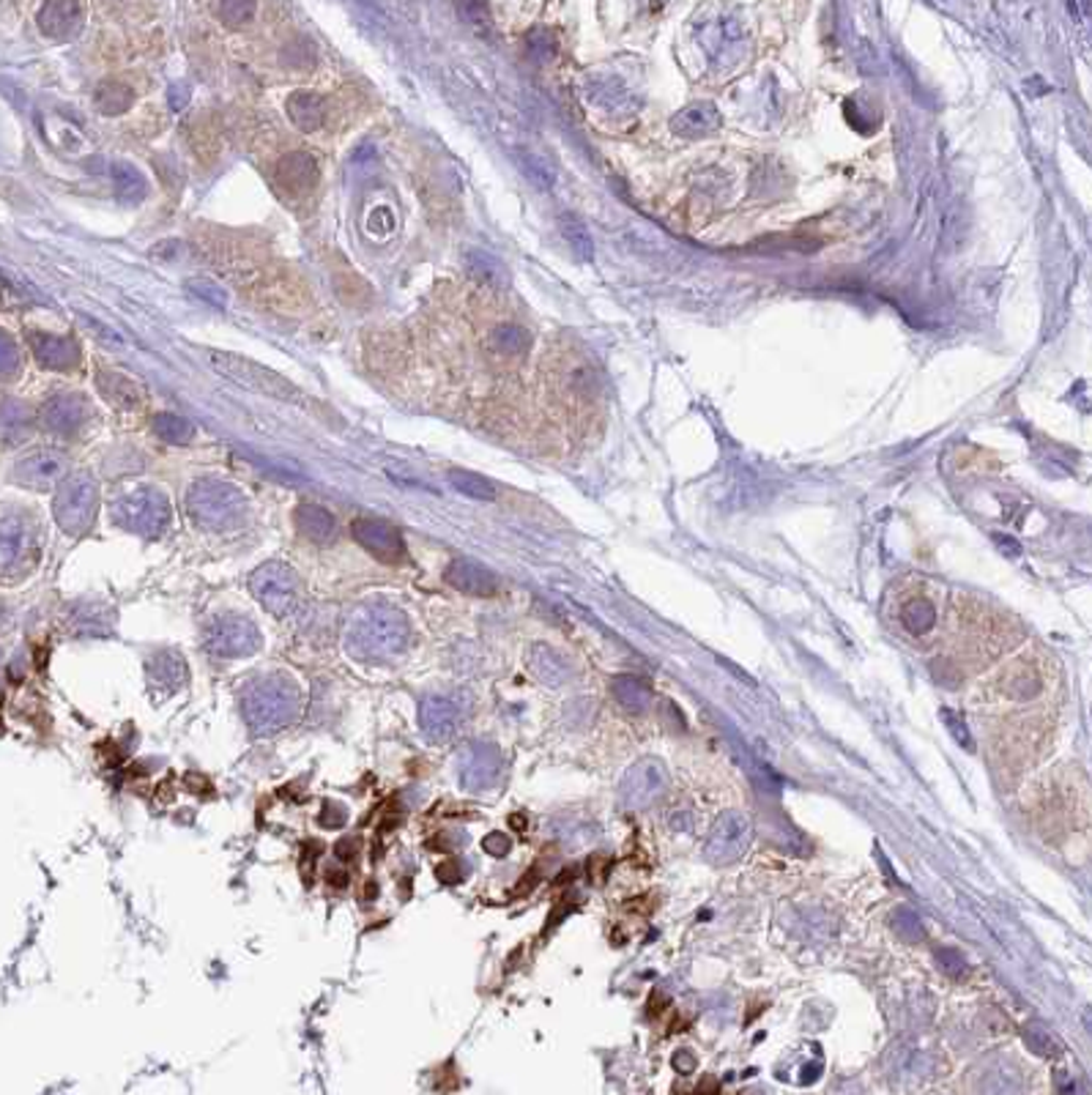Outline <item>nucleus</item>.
Returning a JSON list of instances; mask_svg holds the SVG:
<instances>
[{
    "instance_id": "obj_51",
    "label": "nucleus",
    "mask_w": 1092,
    "mask_h": 1095,
    "mask_svg": "<svg viewBox=\"0 0 1092 1095\" xmlns=\"http://www.w3.org/2000/svg\"><path fill=\"white\" fill-rule=\"evenodd\" d=\"M436 876H439V882H444V885H458L463 874H460L458 860H444V863H439V869H436Z\"/></svg>"
},
{
    "instance_id": "obj_12",
    "label": "nucleus",
    "mask_w": 1092,
    "mask_h": 1095,
    "mask_svg": "<svg viewBox=\"0 0 1092 1095\" xmlns=\"http://www.w3.org/2000/svg\"><path fill=\"white\" fill-rule=\"evenodd\" d=\"M504 761L490 742H471L458 756V778L466 791H488L499 784Z\"/></svg>"
},
{
    "instance_id": "obj_55",
    "label": "nucleus",
    "mask_w": 1092,
    "mask_h": 1095,
    "mask_svg": "<svg viewBox=\"0 0 1092 1095\" xmlns=\"http://www.w3.org/2000/svg\"><path fill=\"white\" fill-rule=\"evenodd\" d=\"M337 855H340L342 860H351V857L356 855V841H345V844H337Z\"/></svg>"
},
{
    "instance_id": "obj_16",
    "label": "nucleus",
    "mask_w": 1092,
    "mask_h": 1095,
    "mask_svg": "<svg viewBox=\"0 0 1092 1095\" xmlns=\"http://www.w3.org/2000/svg\"><path fill=\"white\" fill-rule=\"evenodd\" d=\"M88 416H91V405H88L86 398H79V395H56V398L47 400L42 409L44 428L61 435L77 433V430L86 425Z\"/></svg>"
},
{
    "instance_id": "obj_1",
    "label": "nucleus",
    "mask_w": 1092,
    "mask_h": 1095,
    "mask_svg": "<svg viewBox=\"0 0 1092 1095\" xmlns=\"http://www.w3.org/2000/svg\"><path fill=\"white\" fill-rule=\"evenodd\" d=\"M345 649L361 663H386L403 655L411 643V622L389 603H367L345 624Z\"/></svg>"
},
{
    "instance_id": "obj_53",
    "label": "nucleus",
    "mask_w": 1092,
    "mask_h": 1095,
    "mask_svg": "<svg viewBox=\"0 0 1092 1095\" xmlns=\"http://www.w3.org/2000/svg\"><path fill=\"white\" fill-rule=\"evenodd\" d=\"M326 882H329L331 888H345L349 885V874L340 869H329L326 871Z\"/></svg>"
},
{
    "instance_id": "obj_41",
    "label": "nucleus",
    "mask_w": 1092,
    "mask_h": 1095,
    "mask_svg": "<svg viewBox=\"0 0 1092 1095\" xmlns=\"http://www.w3.org/2000/svg\"><path fill=\"white\" fill-rule=\"evenodd\" d=\"M940 717H942V721H945L947 731H950V737H953V740H956V742H958V745L964 748V751H970V753H972V751H975V740H972V735H970V726H966V721H964V717L958 715V712L947 710V707H942Z\"/></svg>"
},
{
    "instance_id": "obj_44",
    "label": "nucleus",
    "mask_w": 1092,
    "mask_h": 1095,
    "mask_svg": "<svg viewBox=\"0 0 1092 1095\" xmlns=\"http://www.w3.org/2000/svg\"><path fill=\"white\" fill-rule=\"evenodd\" d=\"M255 3H250V0H225L220 6V17L227 25H247L255 17Z\"/></svg>"
},
{
    "instance_id": "obj_28",
    "label": "nucleus",
    "mask_w": 1092,
    "mask_h": 1095,
    "mask_svg": "<svg viewBox=\"0 0 1092 1095\" xmlns=\"http://www.w3.org/2000/svg\"><path fill=\"white\" fill-rule=\"evenodd\" d=\"M110 176L118 201L129 203V206H137V203H143L148 197L146 176H143L132 162H113Z\"/></svg>"
},
{
    "instance_id": "obj_5",
    "label": "nucleus",
    "mask_w": 1092,
    "mask_h": 1095,
    "mask_svg": "<svg viewBox=\"0 0 1092 1095\" xmlns=\"http://www.w3.org/2000/svg\"><path fill=\"white\" fill-rule=\"evenodd\" d=\"M208 361H211V368H215L222 379L245 386L250 393L266 395V398L282 400V403L291 405L305 403V395H301L299 386L291 384L285 375L275 373V370L261 365V361L231 354V351H211V354H208Z\"/></svg>"
},
{
    "instance_id": "obj_32",
    "label": "nucleus",
    "mask_w": 1092,
    "mask_h": 1095,
    "mask_svg": "<svg viewBox=\"0 0 1092 1095\" xmlns=\"http://www.w3.org/2000/svg\"><path fill=\"white\" fill-rule=\"evenodd\" d=\"M559 231H562V236L567 239L573 255L578 257V261H584V264H589V261L594 257V245H592V233H589V227H586L578 217L562 214L559 217Z\"/></svg>"
},
{
    "instance_id": "obj_36",
    "label": "nucleus",
    "mask_w": 1092,
    "mask_h": 1095,
    "mask_svg": "<svg viewBox=\"0 0 1092 1095\" xmlns=\"http://www.w3.org/2000/svg\"><path fill=\"white\" fill-rule=\"evenodd\" d=\"M1024 1047L1030 1049L1035 1057H1044V1060L1062 1057V1044L1057 1040L1054 1033H1049V1030L1044 1027V1024H1027Z\"/></svg>"
},
{
    "instance_id": "obj_8",
    "label": "nucleus",
    "mask_w": 1092,
    "mask_h": 1095,
    "mask_svg": "<svg viewBox=\"0 0 1092 1095\" xmlns=\"http://www.w3.org/2000/svg\"><path fill=\"white\" fill-rule=\"evenodd\" d=\"M250 592L271 617H287L299 603V578L287 564L266 562L250 576Z\"/></svg>"
},
{
    "instance_id": "obj_6",
    "label": "nucleus",
    "mask_w": 1092,
    "mask_h": 1095,
    "mask_svg": "<svg viewBox=\"0 0 1092 1095\" xmlns=\"http://www.w3.org/2000/svg\"><path fill=\"white\" fill-rule=\"evenodd\" d=\"M110 515L118 529L148 539L162 537L171 529L173 520L171 499L159 488H151V485H143V488L123 493L110 507Z\"/></svg>"
},
{
    "instance_id": "obj_14",
    "label": "nucleus",
    "mask_w": 1092,
    "mask_h": 1095,
    "mask_svg": "<svg viewBox=\"0 0 1092 1095\" xmlns=\"http://www.w3.org/2000/svg\"><path fill=\"white\" fill-rule=\"evenodd\" d=\"M67 477V455L58 449H36L14 465V479L23 488L47 490Z\"/></svg>"
},
{
    "instance_id": "obj_26",
    "label": "nucleus",
    "mask_w": 1092,
    "mask_h": 1095,
    "mask_svg": "<svg viewBox=\"0 0 1092 1095\" xmlns=\"http://www.w3.org/2000/svg\"><path fill=\"white\" fill-rule=\"evenodd\" d=\"M296 527H299V532L305 534L307 539H312V543L318 545H329L331 539L337 537V520L335 515L329 513V509L324 507H318V504H301L299 509H296Z\"/></svg>"
},
{
    "instance_id": "obj_18",
    "label": "nucleus",
    "mask_w": 1092,
    "mask_h": 1095,
    "mask_svg": "<svg viewBox=\"0 0 1092 1095\" xmlns=\"http://www.w3.org/2000/svg\"><path fill=\"white\" fill-rule=\"evenodd\" d=\"M885 1071L887 1077L892 1079V1084L912 1087V1084H920L926 1082V1079H931V1074H934V1060L928 1057L926 1052H917V1049L898 1047L885 1057Z\"/></svg>"
},
{
    "instance_id": "obj_27",
    "label": "nucleus",
    "mask_w": 1092,
    "mask_h": 1095,
    "mask_svg": "<svg viewBox=\"0 0 1092 1095\" xmlns=\"http://www.w3.org/2000/svg\"><path fill=\"white\" fill-rule=\"evenodd\" d=\"M610 693H614V698L619 701V707H624L628 712H635V715L647 712L649 704H652V687H649L641 677H633V674H619V677H614V680H610Z\"/></svg>"
},
{
    "instance_id": "obj_46",
    "label": "nucleus",
    "mask_w": 1092,
    "mask_h": 1095,
    "mask_svg": "<svg viewBox=\"0 0 1092 1095\" xmlns=\"http://www.w3.org/2000/svg\"><path fill=\"white\" fill-rule=\"evenodd\" d=\"M19 370V351L17 343L6 331L0 329V379H12Z\"/></svg>"
},
{
    "instance_id": "obj_40",
    "label": "nucleus",
    "mask_w": 1092,
    "mask_h": 1095,
    "mask_svg": "<svg viewBox=\"0 0 1092 1095\" xmlns=\"http://www.w3.org/2000/svg\"><path fill=\"white\" fill-rule=\"evenodd\" d=\"M99 386H102L104 393H107V398L116 400L118 405H135L137 400H141V393H137L135 386L129 384L127 379H121V375H102V379H99Z\"/></svg>"
},
{
    "instance_id": "obj_48",
    "label": "nucleus",
    "mask_w": 1092,
    "mask_h": 1095,
    "mask_svg": "<svg viewBox=\"0 0 1092 1095\" xmlns=\"http://www.w3.org/2000/svg\"><path fill=\"white\" fill-rule=\"evenodd\" d=\"M318 822H321V827H326V830H337V827H342L349 822V808L340 805V802L326 800L324 808H321V814H318Z\"/></svg>"
},
{
    "instance_id": "obj_23",
    "label": "nucleus",
    "mask_w": 1092,
    "mask_h": 1095,
    "mask_svg": "<svg viewBox=\"0 0 1092 1095\" xmlns=\"http://www.w3.org/2000/svg\"><path fill=\"white\" fill-rule=\"evenodd\" d=\"M529 668L531 674L537 677L540 682H545L548 687H562L567 685L573 671H570L567 661H564L556 649L545 647V643H534L529 655Z\"/></svg>"
},
{
    "instance_id": "obj_4",
    "label": "nucleus",
    "mask_w": 1092,
    "mask_h": 1095,
    "mask_svg": "<svg viewBox=\"0 0 1092 1095\" xmlns=\"http://www.w3.org/2000/svg\"><path fill=\"white\" fill-rule=\"evenodd\" d=\"M187 513L201 529L225 532L245 520L247 499L236 485L225 479H197L187 493Z\"/></svg>"
},
{
    "instance_id": "obj_47",
    "label": "nucleus",
    "mask_w": 1092,
    "mask_h": 1095,
    "mask_svg": "<svg viewBox=\"0 0 1092 1095\" xmlns=\"http://www.w3.org/2000/svg\"><path fill=\"white\" fill-rule=\"evenodd\" d=\"M1054 1095H1090L1087 1079L1076 1077L1074 1071L1057 1068L1054 1071Z\"/></svg>"
},
{
    "instance_id": "obj_31",
    "label": "nucleus",
    "mask_w": 1092,
    "mask_h": 1095,
    "mask_svg": "<svg viewBox=\"0 0 1092 1095\" xmlns=\"http://www.w3.org/2000/svg\"><path fill=\"white\" fill-rule=\"evenodd\" d=\"M93 102H97L99 113H104V116H121V113H127L135 104V93H132L127 83L104 80L99 83Z\"/></svg>"
},
{
    "instance_id": "obj_25",
    "label": "nucleus",
    "mask_w": 1092,
    "mask_h": 1095,
    "mask_svg": "<svg viewBox=\"0 0 1092 1095\" xmlns=\"http://www.w3.org/2000/svg\"><path fill=\"white\" fill-rule=\"evenodd\" d=\"M287 118L293 121V127H299L301 132H318L326 121V102L318 93H291L287 97Z\"/></svg>"
},
{
    "instance_id": "obj_49",
    "label": "nucleus",
    "mask_w": 1092,
    "mask_h": 1095,
    "mask_svg": "<svg viewBox=\"0 0 1092 1095\" xmlns=\"http://www.w3.org/2000/svg\"><path fill=\"white\" fill-rule=\"evenodd\" d=\"M510 846H513V841H510L504 832H490L488 839L483 841V849L493 857H504L510 852Z\"/></svg>"
},
{
    "instance_id": "obj_24",
    "label": "nucleus",
    "mask_w": 1092,
    "mask_h": 1095,
    "mask_svg": "<svg viewBox=\"0 0 1092 1095\" xmlns=\"http://www.w3.org/2000/svg\"><path fill=\"white\" fill-rule=\"evenodd\" d=\"M277 178H280L287 190H296V192L310 190V187L318 181L315 157H310V153H305V151L287 153V157H282V160L277 162Z\"/></svg>"
},
{
    "instance_id": "obj_29",
    "label": "nucleus",
    "mask_w": 1092,
    "mask_h": 1095,
    "mask_svg": "<svg viewBox=\"0 0 1092 1095\" xmlns=\"http://www.w3.org/2000/svg\"><path fill=\"white\" fill-rule=\"evenodd\" d=\"M718 123H721V116H718L712 104H690L679 116H674L672 129L682 137H698L704 132L718 129Z\"/></svg>"
},
{
    "instance_id": "obj_42",
    "label": "nucleus",
    "mask_w": 1092,
    "mask_h": 1095,
    "mask_svg": "<svg viewBox=\"0 0 1092 1095\" xmlns=\"http://www.w3.org/2000/svg\"><path fill=\"white\" fill-rule=\"evenodd\" d=\"M187 291H190L195 299L206 301V305L217 307V310H225L227 307V296L225 291L220 288V285H215V282H206V280H190L187 282Z\"/></svg>"
},
{
    "instance_id": "obj_19",
    "label": "nucleus",
    "mask_w": 1092,
    "mask_h": 1095,
    "mask_svg": "<svg viewBox=\"0 0 1092 1095\" xmlns=\"http://www.w3.org/2000/svg\"><path fill=\"white\" fill-rule=\"evenodd\" d=\"M1024 1074L1010 1060H991L975 1079V1095H1024Z\"/></svg>"
},
{
    "instance_id": "obj_45",
    "label": "nucleus",
    "mask_w": 1092,
    "mask_h": 1095,
    "mask_svg": "<svg viewBox=\"0 0 1092 1095\" xmlns=\"http://www.w3.org/2000/svg\"><path fill=\"white\" fill-rule=\"evenodd\" d=\"M936 967L947 975V978H961L966 973V959L961 950L956 948H942L934 953Z\"/></svg>"
},
{
    "instance_id": "obj_30",
    "label": "nucleus",
    "mask_w": 1092,
    "mask_h": 1095,
    "mask_svg": "<svg viewBox=\"0 0 1092 1095\" xmlns=\"http://www.w3.org/2000/svg\"><path fill=\"white\" fill-rule=\"evenodd\" d=\"M466 266H469L471 277H474L476 282L488 285V288H504L510 280L504 264H501L499 257L490 255V252L471 250L469 255H466Z\"/></svg>"
},
{
    "instance_id": "obj_20",
    "label": "nucleus",
    "mask_w": 1092,
    "mask_h": 1095,
    "mask_svg": "<svg viewBox=\"0 0 1092 1095\" xmlns=\"http://www.w3.org/2000/svg\"><path fill=\"white\" fill-rule=\"evenodd\" d=\"M79 25H83V6L72 0H53L39 9V28L49 39L63 42L79 31Z\"/></svg>"
},
{
    "instance_id": "obj_43",
    "label": "nucleus",
    "mask_w": 1092,
    "mask_h": 1095,
    "mask_svg": "<svg viewBox=\"0 0 1092 1095\" xmlns=\"http://www.w3.org/2000/svg\"><path fill=\"white\" fill-rule=\"evenodd\" d=\"M520 165H523V173L529 176V181H534L540 190H548V187L554 184V173H550V167L545 165L543 160H537V157H531L529 151L520 153Z\"/></svg>"
},
{
    "instance_id": "obj_39",
    "label": "nucleus",
    "mask_w": 1092,
    "mask_h": 1095,
    "mask_svg": "<svg viewBox=\"0 0 1092 1095\" xmlns=\"http://www.w3.org/2000/svg\"><path fill=\"white\" fill-rule=\"evenodd\" d=\"M493 345L499 354L518 356L529 349V335L518 324H501L493 329Z\"/></svg>"
},
{
    "instance_id": "obj_11",
    "label": "nucleus",
    "mask_w": 1092,
    "mask_h": 1095,
    "mask_svg": "<svg viewBox=\"0 0 1092 1095\" xmlns=\"http://www.w3.org/2000/svg\"><path fill=\"white\" fill-rule=\"evenodd\" d=\"M668 789V772L665 765L654 756L638 759L628 772H624L622 784H619V800L630 811H644L654 805Z\"/></svg>"
},
{
    "instance_id": "obj_10",
    "label": "nucleus",
    "mask_w": 1092,
    "mask_h": 1095,
    "mask_svg": "<svg viewBox=\"0 0 1092 1095\" xmlns=\"http://www.w3.org/2000/svg\"><path fill=\"white\" fill-rule=\"evenodd\" d=\"M753 841V827L751 819L739 811H726L714 819L712 830L707 835V844H704V857L714 865H728L737 863L744 852L751 849Z\"/></svg>"
},
{
    "instance_id": "obj_9",
    "label": "nucleus",
    "mask_w": 1092,
    "mask_h": 1095,
    "mask_svg": "<svg viewBox=\"0 0 1092 1095\" xmlns=\"http://www.w3.org/2000/svg\"><path fill=\"white\" fill-rule=\"evenodd\" d=\"M263 647L257 624L238 613H222L206 627V649L215 657H250Z\"/></svg>"
},
{
    "instance_id": "obj_54",
    "label": "nucleus",
    "mask_w": 1092,
    "mask_h": 1095,
    "mask_svg": "<svg viewBox=\"0 0 1092 1095\" xmlns=\"http://www.w3.org/2000/svg\"><path fill=\"white\" fill-rule=\"evenodd\" d=\"M994 539H997V543H1000V545H1002V551H1005V553H1007V551H1010V557H1019V553H1021V548H1019V543H1016V539H1010V537H1002V534H997V537H994Z\"/></svg>"
},
{
    "instance_id": "obj_52",
    "label": "nucleus",
    "mask_w": 1092,
    "mask_h": 1095,
    "mask_svg": "<svg viewBox=\"0 0 1092 1095\" xmlns=\"http://www.w3.org/2000/svg\"><path fill=\"white\" fill-rule=\"evenodd\" d=\"M674 1065H677V1071L690 1074L693 1068H696V1057H693L690 1052H677L674 1054Z\"/></svg>"
},
{
    "instance_id": "obj_33",
    "label": "nucleus",
    "mask_w": 1092,
    "mask_h": 1095,
    "mask_svg": "<svg viewBox=\"0 0 1092 1095\" xmlns=\"http://www.w3.org/2000/svg\"><path fill=\"white\" fill-rule=\"evenodd\" d=\"M901 624L912 636H926L936 624V608L931 600L915 597L901 608Z\"/></svg>"
},
{
    "instance_id": "obj_2",
    "label": "nucleus",
    "mask_w": 1092,
    "mask_h": 1095,
    "mask_svg": "<svg viewBox=\"0 0 1092 1095\" xmlns=\"http://www.w3.org/2000/svg\"><path fill=\"white\" fill-rule=\"evenodd\" d=\"M301 693L285 674H266L247 682L241 691V712L255 735H275L293 726L301 715Z\"/></svg>"
},
{
    "instance_id": "obj_17",
    "label": "nucleus",
    "mask_w": 1092,
    "mask_h": 1095,
    "mask_svg": "<svg viewBox=\"0 0 1092 1095\" xmlns=\"http://www.w3.org/2000/svg\"><path fill=\"white\" fill-rule=\"evenodd\" d=\"M446 583L471 597H493L499 592V578L474 559H455L446 567Z\"/></svg>"
},
{
    "instance_id": "obj_22",
    "label": "nucleus",
    "mask_w": 1092,
    "mask_h": 1095,
    "mask_svg": "<svg viewBox=\"0 0 1092 1095\" xmlns=\"http://www.w3.org/2000/svg\"><path fill=\"white\" fill-rule=\"evenodd\" d=\"M148 680H151L153 687H162V691H178L187 682V666H183V657L178 652H171V649H159L148 657L146 663Z\"/></svg>"
},
{
    "instance_id": "obj_13",
    "label": "nucleus",
    "mask_w": 1092,
    "mask_h": 1095,
    "mask_svg": "<svg viewBox=\"0 0 1092 1095\" xmlns=\"http://www.w3.org/2000/svg\"><path fill=\"white\" fill-rule=\"evenodd\" d=\"M466 707L449 693L428 696L419 707V726L430 742H449L463 726Z\"/></svg>"
},
{
    "instance_id": "obj_38",
    "label": "nucleus",
    "mask_w": 1092,
    "mask_h": 1095,
    "mask_svg": "<svg viewBox=\"0 0 1092 1095\" xmlns=\"http://www.w3.org/2000/svg\"><path fill=\"white\" fill-rule=\"evenodd\" d=\"M890 923H892V931L901 936L903 943L917 945L926 939V926H923L920 915H917V912H912L910 906H898V909L892 912Z\"/></svg>"
},
{
    "instance_id": "obj_21",
    "label": "nucleus",
    "mask_w": 1092,
    "mask_h": 1095,
    "mask_svg": "<svg viewBox=\"0 0 1092 1095\" xmlns=\"http://www.w3.org/2000/svg\"><path fill=\"white\" fill-rule=\"evenodd\" d=\"M31 349L39 365L47 370H72L79 365V351L72 340L56 335H31Z\"/></svg>"
},
{
    "instance_id": "obj_7",
    "label": "nucleus",
    "mask_w": 1092,
    "mask_h": 1095,
    "mask_svg": "<svg viewBox=\"0 0 1092 1095\" xmlns=\"http://www.w3.org/2000/svg\"><path fill=\"white\" fill-rule=\"evenodd\" d=\"M99 513V488L91 474L79 472L63 477L58 485L56 502H53V515H56L58 527L72 537H83L93 527Z\"/></svg>"
},
{
    "instance_id": "obj_50",
    "label": "nucleus",
    "mask_w": 1092,
    "mask_h": 1095,
    "mask_svg": "<svg viewBox=\"0 0 1092 1095\" xmlns=\"http://www.w3.org/2000/svg\"><path fill=\"white\" fill-rule=\"evenodd\" d=\"M190 97H192V88L190 86H183V83H176V86L167 91V102H171V107L176 113H181L187 104H190Z\"/></svg>"
},
{
    "instance_id": "obj_34",
    "label": "nucleus",
    "mask_w": 1092,
    "mask_h": 1095,
    "mask_svg": "<svg viewBox=\"0 0 1092 1095\" xmlns=\"http://www.w3.org/2000/svg\"><path fill=\"white\" fill-rule=\"evenodd\" d=\"M449 483L452 488L460 490L463 497L476 499V502H493V499L499 497V488H496L490 479H485L483 474L455 469V472H449Z\"/></svg>"
},
{
    "instance_id": "obj_3",
    "label": "nucleus",
    "mask_w": 1092,
    "mask_h": 1095,
    "mask_svg": "<svg viewBox=\"0 0 1092 1095\" xmlns=\"http://www.w3.org/2000/svg\"><path fill=\"white\" fill-rule=\"evenodd\" d=\"M42 559V529L31 513L17 507L0 509V581L28 578Z\"/></svg>"
},
{
    "instance_id": "obj_35",
    "label": "nucleus",
    "mask_w": 1092,
    "mask_h": 1095,
    "mask_svg": "<svg viewBox=\"0 0 1092 1095\" xmlns=\"http://www.w3.org/2000/svg\"><path fill=\"white\" fill-rule=\"evenodd\" d=\"M28 425H31V411L25 409V405L19 403L0 405V441L14 444V441L23 439Z\"/></svg>"
},
{
    "instance_id": "obj_37",
    "label": "nucleus",
    "mask_w": 1092,
    "mask_h": 1095,
    "mask_svg": "<svg viewBox=\"0 0 1092 1095\" xmlns=\"http://www.w3.org/2000/svg\"><path fill=\"white\" fill-rule=\"evenodd\" d=\"M153 433L167 444H190L195 428L178 414H157L153 416Z\"/></svg>"
},
{
    "instance_id": "obj_15",
    "label": "nucleus",
    "mask_w": 1092,
    "mask_h": 1095,
    "mask_svg": "<svg viewBox=\"0 0 1092 1095\" xmlns=\"http://www.w3.org/2000/svg\"><path fill=\"white\" fill-rule=\"evenodd\" d=\"M354 539L365 545L367 551L375 559H381V562H400L405 557L403 537H400V532L392 523H384V520H356Z\"/></svg>"
}]
</instances>
